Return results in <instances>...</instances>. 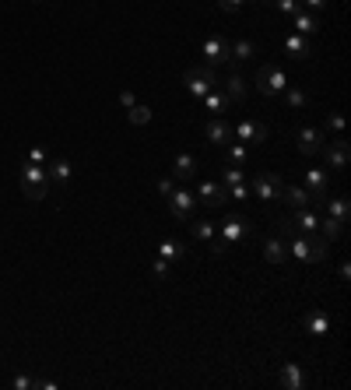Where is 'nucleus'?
Instances as JSON below:
<instances>
[{
  "instance_id": "f257e3e1",
  "label": "nucleus",
  "mask_w": 351,
  "mask_h": 390,
  "mask_svg": "<svg viewBox=\"0 0 351 390\" xmlns=\"http://www.w3.org/2000/svg\"><path fill=\"white\" fill-rule=\"evenodd\" d=\"M291 243H288V257H295V260H302V264H319V260H326V250H330V239H323V236H316V232H291L288 236Z\"/></svg>"
},
{
  "instance_id": "f03ea898",
  "label": "nucleus",
  "mask_w": 351,
  "mask_h": 390,
  "mask_svg": "<svg viewBox=\"0 0 351 390\" xmlns=\"http://www.w3.org/2000/svg\"><path fill=\"white\" fill-rule=\"evenodd\" d=\"M253 85L260 88V95L277 99V95H284V88H288L291 81H288V71H284L281 64H260V67H256Z\"/></svg>"
},
{
  "instance_id": "7ed1b4c3",
  "label": "nucleus",
  "mask_w": 351,
  "mask_h": 390,
  "mask_svg": "<svg viewBox=\"0 0 351 390\" xmlns=\"http://www.w3.org/2000/svg\"><path fill=\"white\" fill-rule=\"evenodd\" d=\"M218 232H221V239L214 236V239H211V250H214V253H225L228 246H235L242 236H249V232H253V222H249L246 215H228V218L221 222V229H218Z\"/></svg>"
},
{
  "instance_id": "20e7f679",
  "label": "nucleus",
  "mask_w": 351,
  "mask_h": 390,
  "mask_svg": "<svg viewBox=\"0 0 351 390\" xmlns=\"http://www.w3.org/2000/svg\"><path fill=\"white\" fill-rule=\"evenodd\" d=\"M18 180H22V190L29 201H43L46 190H50V176H46V166H36V162H25L18 169Z\"/></svg>"
},
{
  "instance_id": "39448f33",
  "label": "nucleus",
  "mask_w": 351,
  "mask_h": 390,
  "mask_svg": "<svg viewBox=\"0 0 351 390\" xmlns=\"http://www.w3.org/2000/svg\"><path fill=\"white\" fill-rule=\"evenodd\" d=\"M183 81H186V92H190L193 99H204V95L218 85V74H214V67H207V64H193V67H186Z\"/></svg>"
},
{
  "instance_id": "423d86ee",
  "label": "nucleus",
  "mask_w": 351,
  "mask_h": 390,
  "mask_svg": "<svg viewBox=\"0 0 351 390\" xmlns=\"http://www.w3.org/2000/svg\"><path fill=\"white\" fill-rule=\"evenodd\" d=\"M281 190H284V180L277 176V173H256L253 176V197H260L263 204H270V201H281Z\"/></svg>"
},
{
  "instance_id": "0eeeda50",
  "label": "nucleus",
  "mask_w": 351,
  "mask_h": 390,
  "mask_svg": "<svg viewBox=\"0 0 351 390\" xmlns=\"http://www.w3.org/2000/svg\"><path fill=\"white\" fill-rule=\"evenodd\" d=\"M232 137L235 141H249V144H263V141H270V127L263 123V120H239L235 127H232Z\"/></svg>"
},
{
  "instance_id": "6e6552de",
  "label": "nucleus",
  "mask_w": 351,
  "mask_h": 390,
  "mask_svg": "<svg viewBox=\"0 0 351 390\" xmlns=\"http://www.w3.org/2000/svg\"><path fill=\"white\" fill-rule=\"evenodd\" d=\"M165 208H169V215H172L176 222H190V215H193V208H197V194H190V190H172V194L165 197Z\"/></svg>"
},
{
  "instance_id": "1a4fd4ad",
  "label": "nucleus",
  "mask_w": 351,
  "mask_h": 390,
  "mask_svg": "<svg viewBox=\"0 0 351 390\" xmlns=\"http://www.w3.org/2000/svg\"><path fill=\"white\" fill-rule=\"evenodd\" d=\"M204 64H207V67H225V64H232V46H228L221 36H211V39L204 43Z\"/></svg>"
},
{
  "instance_id": "9d476101",
  "label": "nucleus",
  "mask_w": 351,
  "mask_h": 390,
  "mask_svg": "<svg viewBox=\"0 0 351 390\" xmlns=\"http://www.w3.org/2000/svg\"><path fill=\"white\" fill-rule=\"evenodd\" d=\"M197 197H200V204H204V208L218 211V208H225V201H228V190H225L218 180H204V183L197 187Z\"/></svg>"
},
{
  "instance_id": "9b49d317",
  "label": "nucleus",
  "mask_w": 351,
  "mask_h": 390,
  "mask_svg": "<svg viewBox=\"0 0 351 390\" xmlns=\"http://www.w3.org/2000/svg\"><path fill=\"white\" fill-rule=\"evenodd\" d=\"M323 141H326V134L316 130V127H298V134H295V144H298L302 155H319Z\"/></svg>"
},
{
  "instance_id": "f8f14e48",
  "label": "nucleus",
  "mask_w": 351,
  "mask_h": 390,
  "mask_svg": "<svg viewBox=\"0 0 351 390\" xmlns=\"http://www.w3.org/2000/svg\"><path fill=\"white\" fill-rule=\"evenodd\" d=\"M323 159H326V169H344L347 166V141L344 137H333V141H323Z\"/></svg>"
},
{
  "instance_id": "ddd939ff",
  "label": "nucleus",
  "mask_w": 351,
  "mask_h": 390,
  "mask_svg": "<svg viewBox=\"0 0 351 390\" xmlns=\"http://www.w3.org/2000/svg\"><path fill=\"white\" fill-rule=\"evenodd\" d=\"M281 201H284L291 211H298V208H309V204H316V208L323 204V197H312L305 187H284V190H281Z\"/></svg>"
},
{
  "instance_id": "4468645a",
  "label": "nucleus",
  "mask_w": 351,
  "mask_h": 390,
  "mask_svg": "<svg viewBox=\"0 0 351 390\" xmlns=\"http://www.w3.org/2000/svg\"><path fill=\"white\" fill-rule=\"evenodd\" d=\"M204 134H207V141L218 144V148H225L228 141H235V137H232V123H225V116H211L207 127H204Z\"/></svg>"
},
{
  "instance_id": "2eb2a0df",
  "label": "nucleus",
  "mask_w": 351,
  "mask_h": 390,
  "mask_svg": "<svg viewBox=\"0 0 351 390\" xmlns=\"http://www.w3.org/2000/svg\"><path fill=\"white\" fill-rule=\"evenodd\" d=\"M200 106H204V113H211V116H225L232 102H228L225 88H221V85H214V88H211V92H207V95L200 99Z\"/></svg>"
},
{
  "instance_id": "dca6fc26",
  "label": "nucleus",
  "mask_w": 351,
  "mask_h": 390,
  "mask_svg": "<svg viewBox=\"0 0 351 390\" xmlns=\"http://www.w3.org/2000/svg\"><path fill=\"white\" fill-rule=\"evenodd\" d=\"M291 25H295V32H298V36H316L323 22H319V15H316V11H305V8H298V11L291 15Z\"/></svg>"
},
{
  "instance_id": "f3484780",
  "label": "nucleus",
  "mask_w": 351,
  "mask_h": 390,
  "mask_svg": "<svg viewBox=\"0 0 351 390\" xmlns=\"http://www.w3.org/2000/svg\"><path fill=\"white\" fill-rule=\"evenodd\" d=\"M284 53H288V57H295V60H309V57H312L309 36H298V32L284 36Z\"/></svg>"
},
{
  "instance_id": "a211bd4d",
  "label": "nucleus",
  "mask_w": 351,
  "mask_h": 390,
  "mask_svg": "<svg viewBox=\"0 0 351 390\" xmlns=\"http://www.w3.org/2000/svg\"><path fill=\"white\" fill-rule=\"evenodd\" d=\"M291 222H295V229H298V232H316V229H319V208H316V204L298 208V211L291 215Z\"/></svg>"
},
{
  "instance_id": "6ab92c4d",
  "label": "nucleus",
  "mask_w": 351,
  "mask_h": 390,
  "mask_svg": "<svg viewBox=\"0 0 351 390\" xmlns=\"http://www.w3.org/2000/svg\"><path fill=\"white\" fill-rule=\"evenodd\" d=\"M277 383H281L284 390H302V383H305V372H302V365H298V362H284V365H281V376H277Z\"/></svg>"
},
{
  "instance_id": "aec40b11",
  "label": "nucleus",
  "mask_w": 351,
  "mask_h": 390,
  "mask_svg": "<svg viewBox=\"0 0 351 390\" xmlns=\"http://www.w3.org/2000/svg\"><path fill=\"white\" fill-rule=\"evenodd\" d=\"M302 187L312 197H326V169H305L302 173Z\"/></svg>"
},
{
  "instance_id": "412c9836",
  "label": "nucleus",
  "mask_w": 351,
  "mask_h": 390,
  "mask_svg": "<svg viewBox=\"0 0 351 390\" xmlns=\"http://www.w3.org/2000/svg\"><path fill=\"white\" fill-rule=\"evenodd\" d=\"M197 176V159L190 152H179L172 162V180H193Z\"/></svg>"
},
{
  "instance_id": "4be33fe9",
  "label": "nucleus",
  "mask_w": 351,
  "mask_h": 390,
  "mask_svg": "<svg viewBox=\"0 0 351 390\" xmlns=\"http://www.w3.org/2000/svg\"><path fill=\"white\" fill-rule=\"evenodd\" d=\"M71 162L67 159H53V162H46V176H50V183H57V187H67L71 183Z\"/></svg>"
},
{
  "instance_id": "5701e85b",
  "label": "nucleus",
  "mask_w": 351,
  "mask_h": 390,
  "mask_svg": "<svg viewBox=\"0 0 351 390\" xmlns=\"http://www.w3.org/2000/svg\"><path fill=\"white\" fill-rule=\"evenodd\" d=\"M186 253H190V246H186L183 239L162 236V243H158V257H165V260H183Z\"/></svg>"
},
{
  "instance_id": "b1692460",
  "label": "nucleus",
  "mask_w": 351,
  "mask_h": 390,
  "mask_svg": "<svg viewBox=\"0 0 351 390\" xmlns=\"http://www.w3.org/2000/svg\"><path fill=\"white\" fill-rule=\"evenodd\" d=\"M263 260H267V264H284V260H288V246L277 239V232L263 239Z\"/></svg>"
},
{
  "instance_id": "393cba45",
  "label": "nucleus",
  "mask_w": 351,
  "mask_h": 390,
  "mask_svg": "<svg viewBox=\"0 0 351 390\" xmlns=\"http://www.w3.org/2000/svg\"><path fill=\"white\" fill-rule=\"evenodd\" d=\"M323 215H330V218H337V222H344L347 225V215H351V208H347V197H323Z\"/></svg>"
},
{
  "instance_id": "a878e982",
  "label": "nucleus",
  "mask_w": 351,
  "mask_h": 390,
  "mask_svg": "<svg viewBox=\"0 0 351 390\" xmlns=\"http://www.w3.org/2000/svg\"><path fill=\"white\" fill-rule=\"evenodd\" d=\"M305 330H309L312 337H323V334L330 330V316H326L323 309H312V313L305 316Z\"/></svg>"
},
{
  "instance_id": "bb28decb",
  "label": "nucleus",
  "mask_w": 351,
  "mask_h": 390,
  "mask_svg": "<svg viewBox=\"0 0 351 390\" xmlns=\"http://www.w3.org/2000/svg\"><path fill=\"white\" fill-rule=\"evenodd\" d=\"M225 95H228V102H246V81L232 71L228 74V81H225Z\"/></svg>"
},
{
  "instance_id": "cd10ccee",
  "label": "nucleus",
  "mask_w": 351,
  "mask_h": 390,
  "mask_svg": "<svg viewBox=\"0 0 351 390\" xmlns=\"http://www.w3.org/2000/svg\"><path fill=\"white\" fill-rule=\"evenodd\" d=\"M218 183H221V187L246 183V173H242V166H232V162H225V166H221V173H218Z\"/></svg>"
},
{
  "instance_id": "c85d7f7f",
  "label": "nucleus",
  "mask_w": 351,
  "mask_h": 390,
  "mask_svg": "<svg viewBox=\"0 0 351 390\" xmlns=\"http://www.w3.org/2000/svg\"><path fill=\"white\" fill-rule=\"evenodd\" d=\"M190 236H193V239H200V243H211V239L218 236V225H214V222H207V218L190 222Z\"/></svg>"
},
{
  "instance_id": "c756f323",
  "label": "nucleus",
  "mask_w": 351,
  "mask_h": 390,
  "mask_svg": "<svg viewBox=\"0 0 351 390\" xmlns=\"http://www.w3.org/2000/svg\"><path fill=\"white\" fill-rule=\"evenodd\" d=\"M319 236L323 239H340L344 236V222H337L330 215H319Z\"/></svg>"
},
{
  "instance_id": "7c9ffc66",
  "label": "nucleus",
  "mask_w": 351,
  "mask_h": 390,
  "mask_svg": "<svg viewBox=\"0 0 351 390\" xmlns=\"http://www.w3.org/2000/svg\"><path fill=\"white\" fill-rule=\"evenodd\" d=\"M284 102H288L291 109H302V106H309V95H305L302 88H291V85H288V88H284Z\"/></svg>"
},
{
  "instance_id": "2f4dec72",
  "label": "nucleus",
  "mask_w": 351,
  "mask_h": 390,
  "mask_svg": "<svg viewBox=\"0 0 351 390\" xmlns=\"http://www.w3.org/2000/svg\"><path fill=\"white\" fill-rule=\"evenodd\" d=\"M127 120H130V123H137V127H144V123L151 120V109H148V106H141V102H134V106L127 109Z\"/></svg>"
},
{
  "instance_id": "473e14b6",
  "label": "nucleus",
  "mask_w": 351,
  "mask_h": 390,
  "mask_svg": "<svg viewBox=\"0 0 351 390\" xmlns=\"http://www.w3.org/2000/svg\"><path fill=\"white\" fill-rule=\"evenodd\" d=\"M225 148H228V162L232 166H246V144L242 141H228Z\"/></svg>"
},
{
  "instance_id": "72a5a7b5",
  "label": "nucleus",
  "mask_w": 351,
  "mask_h": 390,
  "mask_svg": "<svg viewBox=\"0 0 351 390\" xmlns=\"http://www.w3.org/2000/svg\"><path fill=\"white\" fill-rule=\"evenodd\" d=\"M253 53H256V46H253V43H246V39L232 43V60H249Z\"/></svg>"
},
{
  "instance_id": "f704fd0d",
  "label": "nucleus",
  "mask_w": 351,
  "mask_h": 390,
  "mask_svg": "<svg viewBox=\"0 0 351 390\" xmlns=\"http://www.w3.org/2000/svg\"><path fill=\"white\" fill-rule=\"evenodd\" d=\"M323 130H326V134L333 130V134L340 137V130H344V120H340V113H330V116L323 120Z\"/></svg>"
},
{
  "instance_id": "c9c22d12",
  "label": "nucleus",
  "mask_w": 351,
  "mask_h": 390,
  "mask_svg": "<svg viewBox=\"0 0 351 390\" xmlns=\"http://www.w3.org/2000/svg\"><path fill=\"white\" fill-rule=\"evenodd\" d=\"M274 8H277V11L284 15V18H291V15H295V11H298L302 4H298V0H274Z\"/></svg>"
},
{
  "instance_id": "e433bc0d",
  "label": "nucleus",
  "mask_w": 351,
  "mask_h": 390,
  "mask_svg": "<svg viewBox=\"0 0 351 390\" xmlns=\"http://www.w3.org/2000/svg\"><path fill=\"white\" fill-rule=\"evenodd\" d=\"M29 162H36V166H46V162H50L46 148H39V144H36V148H29Z\"/></svg>"
},
{
  "instance_id": "4c0bfd02",
  "label": "nucleus",
  "mask_w": 351,
  "mask_h": 390,
  "mask_svg": "<svg viewBox=\"0 0 351 390\" xmlns=\"http://www.w3.org/2000/svg\"><path fill=\"white\" fill-rule=\"evenodd\" d=\"M228 190V197H235V201H246L249 197V187L246 183H235V187H225Z\"/></svg>"
},
{
  "instance_id": "58836bf2",
  "label": "nucleus",
  "mask_w": 351,
  "mask_h": 390,
  "mask_svg": "<svg viewBox=\"0 0 351 390\" xmlns=\"http://www.w3.org/2000/svg\"><path fill=\"white\" fill-rule=\"evenodd\" d=\"M246 4V0H218V11H225V15H232V11H239Z\"/></svg>"
},
{
  "instance_id": "ea45409f",
  "label": "nucleus",
  "mask_w": 351,
  "mask_h": 390,
  "mask_svg": "<svg viewBox=\"0 0 351 390\" xmlns=\"http://www.w3.org/2000/svg\"><path fill=\"white\" fill-rule=\"evenodd\" d=\"M298 4H302L305 11H316V15H319V11H323V8L330 4V0H298Z\"/></svg>"
},
{
  "instance_id": "a19ab883",
  "label": "nucleus",
  "mask_w": 351,
  "mask_h": 390,
  "mask_svg": "<svg viewBox=\"0 0 351 390\" xmlns=\"http://www.w3.org/2000/svg\"><path fill=\"white\" fill-rule=\"evenodd\" d=\"M172 190H176V180H169V176H162V180H158V194H162V197H169Z\"/></svg>"
},
{
  "instance_id": "79ce46f5",
  "label": "nucleus",
  "mask_w": 351,
  "mask_h": 390,
  "mask_svg": "<svg viewBox=\"0 0 351 390\" xmlns=\"http://www.w3.org/2000/svg\"><path fill=\"white\" fill-rule=\"evenodd\" d=\"M15 386H18V390H32L36 379H29V376H15Z\"/></svg>"
},
{
  "instance_id": "37998d69",
  "label": "nucleus",
  "mask_w": 351,
  "mask_h": 390,
  "mask_svg": "<svg viewBox=\"0 0 351 390\" xmlns=\"http://www.w3.org/2000/svg\"><path fill=\"white\" fill-rule=\"evenodd\" d=\"M155 274H162V278L169 274V260H165V257H158V260H155Z\"/></svg>"
},
{
  "instance_id": "c03bdc74",
  "label": "nucleus",
  "mask_w": 351,
  "mask_h": 390,
  "mask_svg": "<svg viewBox=\"0 0 351 390\" xmlns=\"http://www.w3.org/2000/svg\"><path fill=\"white\" fill-rule=\"evenodd\" d=\"M263 4H274V0H263Z\"/></svg>"
}]
</instances>
